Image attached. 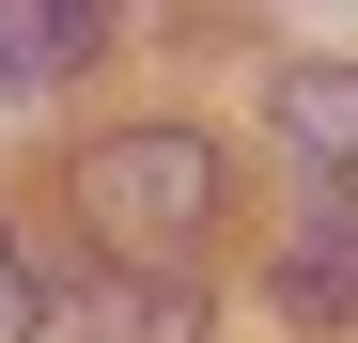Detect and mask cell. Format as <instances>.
<instances>
[{"label": "cell", "mask_w": 358, "mask_h": 343, "mask_svg": "<svg viewBox=\"0 0 358 343\" xmlns=\"http://www.w3.org/2000/svg\"><path fill=\"white\" fill-rule=\"evenodd\" d=\"M78 218H94L109 281H187L218 250V218H234V156L203 125H109L78 156Z\"/></svg>", "instance_id": "1"}, {"label": "cell", "mask_w": 358, "mask_h": 343, "mask_svg": "<svg viewBox=\"0 0 358 343\" xmlns=\"http://www.w3.org/2000/svg\"><path fill=\"white\" fill-rule=\"evenodd\" d=\"M265 125L312 156V188H343V203H358V63H280Z\"/></svg>", "instance_id": "2"}, {"label": "cell", "mask_w": 358, "mask_h": 343, "mask_svg": "<svg viewBox=\"0 0 358 343\" xmlns=\"http://www.w3.org/2000/svg\"><path fill=\"white\" fill-rule=\"evenodd\" d=\"M47 343H218V328H203L187 281H78Z\"/></svg>", "instance_id": "3"}, {"label": "cell", "mask_w": 358, "mask_h": 343, "mask_svg": "<svg viewBox=\"0 0 358 343\" xmlns=\"http://www.w3.org/2000/svg\"><path fill=\"white\" fill-rule=\"evenodd\" d=\"M94 47H109L94 0H0V94H63Z\"/></svg>", "instance_id": "4"}, {"label": "cell", "mask_w": 358, "mask_h": 343, "mask_svg": "<svg viewBox=\"0 0 358 343\" xmlns=\"http://www.w3.org/2000/svg\"><path fill=\"white\" fill-rule=\"evenodd\" d=\"M280 312H296V328H358V203H312V218H296Z\"/></svg>", "instance_id": "5"}, {"label": "cell", "mask_w": 358, "mask_h": 343, "mask_svg": "<svg viewBox=\"0 0 358 343\" xmlns=\"http://www.w3.org/2000/svg\"><path fill=\"white\" fill-rule=\"evenodd\" d=\"M0 343H31V265H16V234H0Z\"/></svg>", "instance_id": "6"}]
</instances>
